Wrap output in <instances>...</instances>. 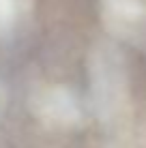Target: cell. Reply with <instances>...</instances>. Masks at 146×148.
<instances>
[{
	"mask_svg": "<svg viewBox=\"0 0 146 148\" xmlns=\"http://www.w3.org/2000/svg\"><path fill=\"white\" fill-rule=\"evenodd\" d=\"M26 13V0H0V37L11 34Z\"/></svg>",
	"mask_w": 146,
	"mask_h": 148,
	"instance_id": "cell-2",
	"label": "cell"
},
{
	"mask_svg": "<svg viewBox=\"0 0 146 148\" xmlns=\"http://www.w3.org/2000/svg\"><path fill=\"white\" fill-rule=\"evenodd\" d=\"M37 108H39V114L47 120H71L75 116V105L73 101L69 99L67 92L62 90H45V92L39 97L37 101Z\"/></svg>",
	"mask_w": 146,
	"mask_h": 148,
	"instance_id": "cell-1",
	"label": "cell"
},
{
	"mask_svg": "<svg viewBox=\"0 0 146 148\" xmlns=\"http://www.w3.org/2000/svg\"><path fill=\"white\" fill-rule=\"evenodd\" d=\"M0 101H2V97H0Z\"/></svg>",
	"mask_w": 146,
	"mask_h": 148,
	"instance_id": "cell-3",
	"label": "cell"
}]
</instances>
